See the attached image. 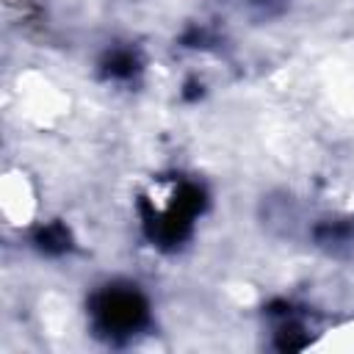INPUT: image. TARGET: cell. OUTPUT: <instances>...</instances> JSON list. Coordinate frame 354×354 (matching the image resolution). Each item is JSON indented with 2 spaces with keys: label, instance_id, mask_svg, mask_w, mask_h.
<instances>
[{
  "label": "cell",
  "instance_id": "3957f363",
  "mask_svg": "<svg viewBox=\"0 0 354 354\" xmlns=\"http://www.w3.org/2000/svg\"><path fill=\"white\" fill-rule=\"evenodd\" d=\"M133 69H136V58L130 53H116L108 61V75H113V77H127V75H133Z\"/></svg>",
  "mask_w": 354,
  "mask_h": 354
},
{
  "label": "cell",
  "instance_id": "7a4b0ae2",
  "mask_svg": "<svg viewBox=\"0 0 354 354\" xmlns=\"http://www.w3.org/2000/svg\"><path fill=\"white\" fill-rule=\"evenodd\" d=\"M39 246H41L44 252H50V254H58V252H64V249L69 246V232H66L61 224H53V227L41 230Z\"/></svg>",
  "mask_w": 354,
  "mask_h": 354
},
{
  "label": "cell",
  "instance_id": "6da1fadb",
  "mask_svg": "<svg viewBox=\"0 0 354 354\" xmlns=\"http://www.w3.org/2000/svg\"><path fill=\"white\" fill-rule=\"evenodd\" d=\"M97 326L108 335H127L147 318V304L136 290L108 288L94 299Z\"/></svg>",
  "mask_w": 354,
  "mask_h": 354
}]
</instances>
